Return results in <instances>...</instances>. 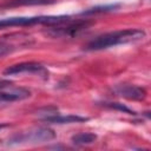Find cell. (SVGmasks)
<instances>
[{
    "label": "cell",
    "instance_id": "cell-7",
    "mask_svg": "<svg viewBox=\"0 0 151 151\" xmlns=\"http://www.w3.org/2000/svg\"><path fill=\"white\" fill-rule=\"evenodd\" d=\"M9 87V86H8ZM31 96V91L25 87H5L0 90V105L26 99Z\"/></svg>",
    "mask_w": 151,
    "mask_h": 151
},
{
    "label": "cell",
    "instance_id": "cell-12",
    "mask_svg": "<svg viewBox=\"0 0 151 151\" xmlns=\"http://www.w3.org/2000/svg\"><path fill=\"white\" fill-rule=\"evenodd\" d=\"M105 105L109 106V107H111V109H116V110H120V111L127 112V113H130V114H134V112L131 111L129 107H126V106H124V105H122V104H118V103H105Z\"/></svg>",
    "mask_w": 151,
    "mask_h": 151
},
{
    "label": "cell",
    "instance_id": "cell-8",
    "mask_svg": "<svg viewBox=\"0 0 151 151\" xmlns=\"http://www.w3.org/2000/svg\"><path fill=\"white\" fill-rule=\"evenodd\" d=\"M88 120L86 117H80L76 114H67V116H61V114H50L44 118V122L46 123H52V124H72V123H83Z\"/></svg>",
    "mask_w": 151,
    "mask_h": 151
},
{
    "label": "cell",
    "instance_id": "cell-14",
    "mask_svg": "<svg viewBox=\"0 0 151 151\" xmlns=\"http://www.w3.org/2000/svg\"><path fill=\"white\" fill-rule=\"evenodd\" d=\"M11 84H12V83H11L9 80H0V90L11 86Z\"/></svg>",
    "mask_w": 151,
    "mask_h": 151
},
{
    "label": "cell",
    "instance_id": "cell-4",
    "mask_svg": "<svg viewBox=\"0 0 151 151\" xmlns=\"http://www.w3.org/2000/svg\"><path fill=\"white\" fill-rule=\"evenodd\" d=\"M90 24L91 22H88L87 20H68L59 25H53L51 28L46 31V34L52 38H71L77 35L83 29H86L90 26Z\"/></svg>",
    "mask_w": 151,
    "mask_h": 151
},
{
    "label": "cell",
    "instance_id": "cell-6",
    "mask_svg": "<svg viewBox=\"0 0 151 151\" xmlns=\"http://www.w3.org/2000/svg\"><path fill=\"white\" fill-rule=\"evenodd\" d=\"M113 92L117 96L130 99V100H142L146 97V92L144 88L136 86V85H130V84L117 85L113 88Z\"/></svg>",
    "mask_w": 151,
    "mask_h": 151
},
{
    "label": "cell",
    "instance_id": "cell-13",
    "mask_svg": "<svg viewBox=\"0 0 151 151\" xmlns=\"http://www.w3.org/2000/svg\"><path fill=\"white\" fill-rule=\"evenodd\" d=\"M12 51V47L9 45H6V44H1L0 42V57L2 55H6L7 53H9Z\"/></svg>",
    "mask_w": 151,
    "mask_h": 151
},
{
    "label": "cell",
    "instance_id": "cell-5",
    "mask_svg": "<svg viewBox=\"0 0 151 151\" xmlns=\"http://www.w3.org/2000/svg\"><path fill=\"white\" fill-rule=\"evenodd\" d=\"M21 73H33V74H38L40 77H42L44 79L48 78V72L47 70L39 63H20V64H15L12 66H8L5 71L4 74L5 76H14V74H21Z\"/></svg>",
    "mask_w": 151,
    "mask_h": 151
},
{
    "label": "cell",
    "instance_id": "cell-9",
    "mask_svg": "<svg viewBox=\"0 0 151 151\" xmlns=\"http://www.w3.org/2000/svg\"><path fill=\"white\" fill-rule=\"evenodd\" d=\"M55 0H11L5 4V7H18V6H34V5H50L54 4Z\"/></svg>",
    "mask_w": 151,
    "mask_h": 151
},
{
    "label": "cell",
    "instance_id": "cell-11",
    "mask_svg": "<svg viewBox=\"0 0 151 151\" xmlns=\"http://www.w3.org/2000/svg\"><path fill=\"white\" fill-rule=\"evenodd\" d=\"M116 7H118V5H109V6H100V7H93L90 8L87 11H84L83 14H92V13H97V12H106V11H112Z\"/></svg>",
    "mask_w": 151,
    "mask_h": 151
},
{
    "label": "cell",
    "instance_id": "cell-10",
    "mask_svg": "<svg viewBox=\"0 0 151 151\" xmlns=\"http://www.w3.org/2000/svg\"><path fill=\"white\" fill-rule=\"evenodd\" d=\"M96 139H97V136L94 133H91V132L77 133V134L72 136V138H71L72 143L76 145H88V144L94 143Z\"/></svg>",
    "mask_w": 151,
    "mask_h": 151
},
{
    "label": "cell",
    "instance_id": "cell-1",
    "mask_svg": "<svg viewBox=\"0 0 151 151\" xmlns=\"http://www.w3.org/2000/svg\"><path fill=\"white\" fill-rule=\"evenodd\" d=\"M145 32L143 29L138 28H127V29H120V31H113L105 34H101L93 40H91L86 45V50L88 51H98L109 48L112 46L122 45V44H130L136 42L139 40H143L145 38Z\"/></svg>",
    "mask_w": 151,
    "mask_h": 151
},
{
    "label": "cell",
    "instance_id": "cell-15",
    "mask_svg": "<svg viewBox=\"0 0 151 151\" xmlns=\"http://www.w3.org/2000/svg\"><path fill=\"white\" fill-rule=\"evenodd\" d=\"M4 126H6V125H0V129H1V127H4Z\"/></svg>",
    "mask_w": 151,
    "mask_h": 151
},
{
    "label": "cell",
    "instance_id": "cell-2",
    "mask_svg": "<svg viewBox=\"0 0 151 151\" xmlns=\"http://www.w3.org/2000/svg\"><path fill=\"white\" fill-rule=\"evenodd\" d=\"M71 20L70 17L65 15H48V17H15V18H6L0 20V29L13 26H31L35 24H42L47 26L59 25Z\"/></svg>",
    "mask_w": 151,
    "mask_h": 151
},
{
    "label": "cell",
    "instance_id": "cell-3",
    "mask_svg": "<svg viewBox=\"0 0 151 151\" xmlns=\"http://www.w3.org/2000/svg\"><path fill=\"white\" fill-rule=\"evenodd\" d=\"M54 138H55V133L53 130L48 127H39L11 137L7 144L17 145V144H27V143H42V142H50Z\"/></svg>",
    "mask_w": 151,
    "mask_h": 151
}]
</instances>
